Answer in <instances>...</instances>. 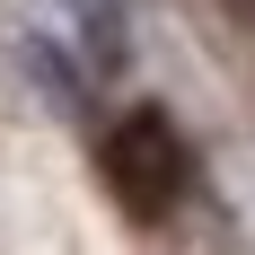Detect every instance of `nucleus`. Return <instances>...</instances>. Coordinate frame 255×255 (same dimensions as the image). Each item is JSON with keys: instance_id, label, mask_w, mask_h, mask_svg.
Masks as SVG:
<instances>
[{"instance_id": "obj_2", "label": "nucleus", "mask_w": 255, "mask_h": 255, "mask_svg": "<svg viewBox=\"0 0 255 255\" xmlns=\"http://www.w3.org/2000/svg\"><path fill=\"white\" fill-rule=\"evenodd\" d=\"M62 9L79 18L88 62H97V71H115V62H124V0H62Z\"/></svg>"}, {"instance_id": "obj_1", "label": "nucleus", "mask_w": 255, "mask_h": 255, "mask_svg": "<svg viewBox=\"0 0 255 255\" xmlns=\"http://www.w3.org/2000/svg\"><path fill=\"white\" fill-rule=\"evenodd\" d=\"M106 185L132 220H167L194 185V158H185V132L158 115V106H132L124 124L106 132Z\"/></svg>"}]
</instances>
